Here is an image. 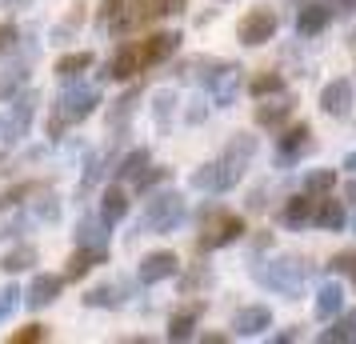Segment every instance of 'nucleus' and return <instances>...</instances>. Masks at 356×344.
<instances>
[{"label":"nucleus","mask_w":356,"mask_h":344,"mask_svg":"<svg viewBox=\"0 0 356 344\" xmlns=\"http://www.w3.org/2000/svg\"><path fill=\"white\" fill-rule=\"evenodd\" d=\"M252 156H257V136L236 132L216 161L200 164L193 172V188L196 193H228V188H236L244 177V168L252 164Z\"/></svg>","instance_id":"f257e3e1"},{"label":"nucleus","mask_w":356,"mask_h":344,"mask_svg":"<svg viewBox=\"0 0 356 344\" xmlns=\"http://www.w3.org/2000/svg\"><path fill=\"white\" fill-rule=\"evenodd\" d=\"M252 277H257V284H264V288H273L280 296H300V288L308 280V261H300V256H276V261L257 264Z\"/></svg>","instance_id":"f03ea898"},{"label":"nucleus","mask_w":356,"mask_h":344,"mask_svg":"<svg viewBox=\"0 0 356 344\" xmlns=\"http://www.w3.org/2000/svg\"><path fill=\"white\" fill-rule=\"evenodd\" d=\"M184 197L180 193H156V197L148 200V208H145V232H172L180 229V220H184Z\"/></svg>","instance_id":"7ed1b4c3"},{"label":"nucleus","mask_w":356,"mask_h":344,"mask_svg":"<svg viewBox=\"0 0 356 344\" xmlns=\"http://www.w3.org/2000/svg\"><path fill=\"white\" fill-rule=\"evenodd\" d=\"M100 104V88L97 84H68L60 88V100H56V116H65V124H81L97 113Z\"/></svg>","instance_id":"20e7f679"},{"label":"nucleus","mask_w":356,"mask_h":344,"mask_svg":"<svg viewBox=\"0 0 356 344\" xmlns=\"http://www.w3.org/2000/svg\"><path fill=\"white\" fill-rule=\"evenodd\" d=\"M241 236H244V220L236 213H212L209 220H204L200 236H196V245H200V252H212V248L236 245Z\"/></svg>","instance_id":"39448f33"},{"label":"nucleus","mask_w":356,"mask_h":344,"mask_svg":"<svg viewBox=\"0 0 356 344\" xmlns=\"http://www.w3.org/2000/svg\"><path fill=\"white\" fill-rule=\"evenodd\" d=\"M8 100H13V108H8V116H4V140H8V145H17L20 136L33 129L40 92H36V88H24V92H13Z\"/></svg>","instance_id":"423d86ee"},{"label":"nucleus","mask_w":356,"mask_h":344,"mask_svg":"<svg viewBox=\"0 0 356 344\" xmlns=\"http://www.w3.org/2000/svg\"><path fill=\"white\" fill-rule=\"evenodd\" d=\"M241 65H220V60H212V72H200V81L209 84L212 92V104H220V108H228L232 100H236V92H241Z\"/></svg>","instance_id":"0eeeda50"},{"label":"nucleus","mask_w":356,"mask_h":344,"mask_svg":"<svg viewBox=\"0 0 356 344\" xmlns=\"http://www.w3.org/2000/svg\"><path fill=\"white\" fill-rule=\"evenodd\" d=\"M276 28H280V17H276L273 8H252L236 24V36H241V44H248V49H260V44H268L276 36Z\"/></svg>","instance_id":"6e6552de"},{"label":"nucleus","mask_w":356,"mask_h":344,"mask_svg":"<svg viewBox=\"0 0 356 344\" xmlns=\"http://www.w3.org/2000/svg\"><path fill=\"white\" fill-rule=\"evenodd\" d=\"M353 81H344V76H337V81H328L321 88V113L332 116V120H344V116L353 113Z\"/></svg>","instance_id":"1a4fd4ad"},{"label":"nucleus","mask_w":356,"mask_h":344,"mask_svg":"<svg viewBox=\"0 0 356 344\" xmlns=\"http://www.w3.org/2000/svg\"><path fill=\"white\" fill-rule=\"evenodd\" d=\"M60 293H65V277H56V272H36L33 284L20 293V300H24L29 309H49V304H56Z\"/></svg>","instance_id":"9d476101"},{"label":"nucleus","mask_w":356,"mask_h":344,"mask_svg":"<svg viewBox=\"0 0 356 344\" xmlns=\"http://www.w3.org/2000/svg\"><path fill=\"white\" fill-rule=\"evenodd\" d=\"M312 152V129H308L305 120L300 124H292L280 140H276V164H296L300 156Z\"/></svg>","instance_id":"9b49d317"},{"label":"nucleus","mask_w":356,"mask_h":344,"mask_svg":"<svg viewBox=\"0 0 356 344\" xmlns=\"http://www.w3.org/2000/svg\"><path fill=\"white\" fill-rule=\"evenodd\" d=\"M180 272V261H177V252H148L145 261H140V268H136V280L140 284H161V280H172Z\"/></svg>","instance_id":"f8f14e48"},{"label":"nucleus","mask_w":356,"mask_h":344,"mask_svg":"<svg viewBox=\"0 0 356 344\" xmlns=\"http://www.w3.org/2000/svg\"><path fill=\"white\" fill-rule=\"evenodd\" d=\"M273 328V309H264V304H248L232 316V332L236 336H260V332H268Z\"/></svg>","instance_id":"ddd939ff"},{"label":"nucleus","mask_w":356,"mask_h":344,"mask_svg":"<svg viewBox=\"0 0 356 344\" xmlns=\"http://www.w3.org/2000/svg\"><path fill=\"white\" fill-rule=\"evenodd\" d=\"M180 40H184L180 33H156V36H148V40H140V65L152 68V65H161V60H168L180 49Z\"/></svg>","instance_id":"4468645a"},{"label":"nucleus","mask_w":356,"mask_h":344,"mask_svg":"<svg viewBox=\"0 0 356 344\" xmlns=\"http://www.w3.org/2000/svg\"><path fill=\"white\" fill-rule=\"evenodd\" d=\"M328 20H332V8H328L324 0H308V4H300V13H296V33L321 36L324 28H328Z\"/></svg>","instance_id":"2eb2a0df"},{"label":"nucleus","mask_w":356,"mask_h":344,"mask_svg":"<svg viewBox=\"0 0 356 344\" xmlns=\"http://www.w3.org/2000/svg\"><path fill=\"white\" fill-rule=\"evenodd\" d=\"M108 261V248H88V245H76V252L68 256V264H65V284L68 280H81V277H88L97 264H104Z\"/></svg>","instance_id":"dca6fc26"},{"label":"nucleus","mask_w":356,"mask_h":344,"mask_svg":"<svg viewBox=\"0 0 356 344\" xmlns=\"http://www.w3.org/2000/svg\"><path fill=\"white\" fill-rule=\"evenodd\" d=\"M140 44H120L116 49V56L108 60V68H104V76H113V81H129V76H136L140 72Z\"/></svg>","instance_id":"f3484780"},{"label":"nucleus","mask_w":356,"mask_h":344,"mask_svg":"<svg viewBox=\"0 0 356 344\" xmlns=\"http://www.w3.org/2000/svg\"><path fill=\"white\" fill-rule=\"evenodd\" d=\"M312 208H316V197L312 193L289 197V204L280 208V224L284 229H305V224H312Z\"/></svg>","instance_id":"a211bd4d"},{"label":"nucleus","mask_w":356,"mask_h":344,"mask_svg":"<svg viewBox=\"0 0 356 344\" xmlns=\"http://www.w3.org/2000/svg\"><path fill=\"white\" fill-rule=\"evenodd\" d=\"M312 224L324 229V232H340L344 224H348V213H344V204H340V200L324 197V200H316V208H312Z\"/></svg>","instance_id":"6ab92c4d"},{"label":"nucleus","mask_w":356,"mask_h":344,"mask_svg":"<svg viewBox=\"0 0 356 344\" xmlns=\"http://www.w3.org/2000/svg\"><path fill=\"white\" fill-rule=\"evenodd\" d=\"M108 220L104 216H92V213H84L81 216V224H76V245H88V248H108Z\"/></svg>","instance_id":"aec40b11"},{"label":"nucleus","mask_w":356,"mask_h":344,"mask_svg":"<svg viewBox=\"0 0 356 344\" xmlns=\"http://www.w3.org/2000/svg\"><path fill=\"white\" fill-rule=\"evenodd\" d=\"M124 284H97V288H88V293L81 296L84 309H120L124 304Z\"/></svg>","instance_id":"412c9836"},{"label":"nucleus","mask_w":356,"mask_h":344,"mask_svg":"<svg viewBox=\"0 0 356 344\" xmlns=\"http://www.w3.org/2000/svg\"><path fill=\"white\" fill-rule=\"evenodd\" d=\"M136 104H140V88H129L124 97H116L113 100V108L104 113V120H108V129L113 132H120L124 124L132 120V113H136Z\"/></svg>","instance_id":"4be33fe9"},{"label":"nucleus","mask_w":356,"mask_h":344,"mask_svg":"<svg viewBox=\"0 0 356 344\" xmlns=\"http://www.w3.org/2000/svg\"><path fill=\"white\" fill-rule=\"evenodd\" d=\"M340 312H344V288H340L337 280H328V284H321V293H316V316L321 320H332Z\"/></svg>","instance_id":"5701e85b"},{"label":"nucleus","mask_w":356,"mask_h":344,"mask_svg":"<svg viewBox=\"0 0 356 344\" xmlns=\"http://www.w3.org/2000/svg\"><path fill=\"white\" fill-rule=\"evenodd\" d=\"M100 216H104L108 224H120V220L129 216V193H124L120 184H113V188L100 197Z\"/></svg>","instance_id":"b1692460"},{"label":"nucleus","mask_w":356,"mask_h":344,"mask_svg":"<svg viewBox=\"0 0 356 344\" xmlns=\"http://www.w3.org/2000/svg\"><path fill=\"white\" fill-rule=\"evenodd\" d=\"M196 320H200V304L180 309L177 316L168 320V341H193V336H196Z\"/></svg>","instance_id":"393cba45"},{"label":"nucleus","mask_w":356,"mask_h":344,"mask_svg":"<svg viewBox=\"0 0 356 344\" xmlns=\"http://www.w3.org/2000/svg\"><path fill=\"white\" fill-rule=\"evenodd\" d=\"M321 344H356V309L344 312L340 320H332V328H324Z\"/></svg>","instance_id":"a878e982"},{"label":"nucleus","mask_w":356,"mask_h":344,"mask_svg":"<svg viewBox=\"0 0 356 344\" xmlns=\"http://www.w3.org/2000/svg\"><path fill=\"white\" fill-rule=\"evenodd\" d=\"M88 68H92V52H65V56L56 60V76H60V81H76Z\"/></svg>","instance_id":"bb28decb"},{"label":"nucleus","mask_w":356,"mask_h":344,"mask_svg":"<svg viewBox=\"0 0 356 344\" xmlns=\"http://www.w3.org/2000/svg\"><path fill=\"white\" fill-rule=\"evenodd\" d=\"M292 104L289 100H268V104H257V124L260 129H280L284 120H289Z\"/></svg>","instance_id":"cd10ccee"},{"label":"nucleus","mask_w":356,"mask_h":344,"mask_svg":"<svg viewBox=\"0 0 356 344\" xmlns=\"http://www.w3.org/2000/svg\"><path fill=\"white\" fill-rule=\"evenodd\" d=\"M113 156H116V148H104V152H92V156L84 161V177H81V188H84V193H88V188H92L100 177H104V172H108V161H113Z\"/></svg>","instance_id":"c85d7f7f"},{"label":"nucleus","mask_w":356,"mask_h":344,"mask_svg":"<svg viewBox=\"0 0 356 344\" xmlns=\"http://www.w3.org/2000/svg\"><path fill=\"white\" fill-rule=\"evenodd\" d=\"M145 168H148V148H132V152H124V156L116 161V177H120V181H136Z\"/></svg>","instance_id":"c756f323"},{"label":"nucleus","mask_w":356,"mask_h":344,"mask_svg":"<svg viewBox=\"0 0 356 344\" xmlns=\"http://www.w3.org/2000/svg\"><path fill=\"white\" fill-rule=\"evenodd\" d=\"M33 264H36V248L20 245V248H13V252L0 261V268H4V272H24V268H33Z\"/></svg>","instance_id":"7c9ffc66"},{"label":"nucleus","mask_w":356,"mask_h":344,"mask_svg":"<svg viewBox=\"0 0 356 344\" xmlns=\"http://www.w3.org/2000/svg\"><path fill=\"white\" fill-rule=\"evenodd\" d=\"M332 184H337V172H332V168H316V172H308L305 177V193L324 197V193H332Z\"/></svg>","instance_id":"2f4dec72"},{"label":"nucleus","mask_w":356,"mask_h":344,"mask_svg":"<svg viewBox=\"0 0 356 344\" xmlns=\"http://www.w3.org/2000/svg\"><path fill=\"white\" fill-rule=\"evenodd\" d=\"M276 92H284V76H280V72H260L257 81H252V97L257 100L276 97Z\"/></svg>","instance_id":"473e14b6"},{"label":"nucleus","mask_w":356,"mask_h":344,"mask_svg":"<svg viewBox=\"0 0 356 344\" xmlns=\"http://www.w3.org/2000/svg\"><path fill=\"white\" fill-rule=\"evenodd\" d=\"M24 81H29V60H20V65L8 68V76L0 81V100H8V97H13V92L20 88V84H24Z\"/></svg>","instance_id":"72a5a7b5"},{"label":"nucleus","mask_w":356,"mask_h":344,"mask_svg":"<svg viewBox=\"0 0 356 344\" xmlns=\"http://www.w3.org/2000/svg\"><path fill=\"white\" fill-rule=\"evenodd\" d=\"M168 177H172V168H164V164H161V168H145V172L136 177V188H140V193H152V188L164 184Z\"/></svg>","instance_id":"f704fd0d"},{"label":"nucleus","mask_w":356,"mask_h":344,"mask_svg":"<svg viewBox=\"0 0 356 344\" xmlns=\"http://www.w3.org/2000/svg\"><path fill=\"white\" fill-rule=\"evenodd\" d=\"M33 216H36V220H44V224H52V220H56V216H60V200L52 197V193H44V197L36 200Z\"/></svg>","instance_id":"c9c22d12"},{"label":"nucleus","mask_w":356,"mask_h":344,"mask_svg":"<svg viewBox=\"0 0 356 344\" xmlns=\"http://www.w3.org/2000/svg\"><path fill=\"white\" fill-rule=\"evenodd\" d=\"M17 304H20V288L17 284H4V288H0V320H8V316L17 312Z\"/></svg>","instance_id":"e433bc0d"},{"label":"nucleus","mask_w":356,"mask_h":344,"mask_svg":"<svg viewBox=\"0 0 356 344\" xmlns=\"http://www.w3.org/2000/svg\"><path fill=\"white\" fill-rule=\"evenodd\" d=\"M172 108H177V97H172V92H161V97H156V108H152L161 129H168V116H172Z\"/></svg>","instance_id":"4c0bfd02"},{"label":"nucleus","mask_w":356,"mask_h":344,"mask_svg":"<svg viewBox=\"0 0 356 344\" xmlns=\"http://www.w3.org/2000/svg\"><path fill=\"white\" fill-rule=\"evenodd\" d=\"M44 336H49V328L44 325H29V328H20L17 336H13V344H40Z\"/></svg>","instance_id":"58836bf2"},{"label":"nucleus","mask_w":356,"mask_h":344,"mask_svg":"<svg viewBox=\"0 0 356 344\" xmlns=\"http://www.w3.org/2000/svg\"><path fill=\"white\" fill-rule=\"evenodd\" d=\"M20 197H33V184H17V188H8V193L0 197V213H8L13 204H20Z\"/></svg>","instance_id":"ea45409f"},{"label":"nucleus","mask_w":356,"mask_h":344,"mask_svg":"<svg viewBox=\"0 0 356 344\" xmlns=\"http://www.w3.org/2000/svg\"><path fill=\"white\" fill-rule=\"evenodd\" d=\"M200 284H212V272H209V268H196L193 277H184V284H180V288H184V296H188L193 288H200Z\"/></svg>","instance_id":"a19ab883"},{"label":"nucleus","mask_w":356,"mask_h":344,"mask_svg":"<svg viewBox=\"0 0 356 344\" xmlns=\"http://www.w3.org/2000/svg\"><path fill=\"white\" fill-rule=\"evenodd\" d=\"M124 0H100V13H97V24H113V17L120 13Z\"/></svg>","instance_id":"79ce46f5"},{"label":"nucleus","mask_w":356,"mask_h":344,"mask_svg":"<svg viewBox=\"0 0 356 344\" xmlns=\"http://www.w3.org/2000/svg\"><path fill=\"white\" fill-rule=\"evenodd\" d=\"M152 8H156V17H177V13H184V0H152Z\"/></svg>","instance_id":"37998d69"},{"label":"nucleus","mask_w":356,"mask_h":344,"mask_svg":"<svg viewBox=\"0 0 356 344\" xmlns=\"http://www.w3.org/2000/svg\"><path fill=\"white\" fill-rule=\"evenodd\" d=\"M17 24H0V52H13L17 49Z\"/></svg>","instance_id":"c03bdc74"},{"label":"nucleus","mask_w":356,"mask_h":344,"mask_svg":"<svg viewBox=\"0 0 356 344\" xmlns=\"http://www.w3.org/2000/svg\"><path fill=\"white\" fill-rule=\"evenodd\" d=\"M328 268H332V272H356V256H353V252H340Z\"/></svg>","instance_id":"a18cd8bd"},{"label":"nucleus","mask_w":356,"mask_h":344,"mask_svg":"<svg viewBox=\"0 0 356 344\" xmlns=\"http://www.w3.org/2000/svg\"><path fill=\"white\" fill-rule=\"evenodd\" d=\"M344 168H348V172H356V148L348 152V156H344Z\"/></svg>","instance_id":"49530a36"},{"label":"nucleus","mask_w":356,"mask_h":344,"mask_svg":"<svg viewBox=\"0 0 356 344\" xmlns=\"http://www.w3.org/2000/svg\"><path fill=\"white\" fill-rule=\"evenodd\" d=\"M344 197H348V200H356V181L348 184V188H344Z\"/></svg>","instance_id":"de8ad7c7"},{"label":"nucleus","mask_w":356,"mask_h":344,"mask_svg":"<svg viewBox=\"0 0 356 344\" xmlns=\"http://www.w3.org/2000/svg\"><path fill=\"white\" fill-rule=\"evenodd\" d=\"M8 4H24V0H8Z\"/></svg>","instance_id":"09e8293b"}]
</instances>
